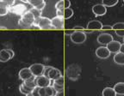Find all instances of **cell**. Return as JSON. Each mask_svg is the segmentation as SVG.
<instances>
[{
    "mask_svg": "<svg viewBox=\"0 0 124 96\" xmlns=\"http://www.w3.org/2000/svg\"><path fill=\"white\" fill-rule=\"evenodd\" d=\"M35 18L29 10L26 11L18 21V25L23 28H33L34 23H35Z\"/></svg>",
    "mask_w": 124,
    "mask_h": 96,
    "instance_id": "1",
    "label": "cell"
},
{
    "mask_svg": "<svg viewBox=\"0 0 124 96\" xmlns=\"http://www.w3.org/2000/svg\"><path fill=\"white\" fill-rule=\"evenodd\" d=\"M34 27H36L40 29H54L51 25V19L44 16H41L35 19Z\"/></svg>",
    "mask_w": 124,
    "mask_h": 96,
    "instance_id": "2",
    "label": "cell"
},
{
    "mask_svg": "<svg viewBox=\"0 0 124 96\" xmlns=\"http://www.w3.org/2000/svg\"><path fill=\"white\" fill-rule=\"evenodd\" d=\"M71 41L75 44H82L86 41V33L85 31H73L70 35Z\"/></svg>",
    "mask_w": 124,
    "mask_h": 96,
    "instance_id": "3",
    "label": "cell"
},
{
    "mask_svg": "<svg viewBox=\"0 0 124 96\" xmlns=\"http://www.w3.org/2000/svg\"><path fill=\"white\" fill-rule=\"evenodd\" d=\"M66 73H67L68 78L71 79V80H77L78 79L80 75V68L78 65H76V64H72L70 65L69 67L66 69Z\"/></svg>",
    "mask_w": 124,
    "mask_h": 96,
    "instance_id": "4",
    "label": "cell"
},
{
    "mask_svg": "<svg viewBox=\"0 0 124 96\" xmlns=\"http://www.w3.org/2000/svg\"><path fill=\"white\" fill-rule=\"evenodd\" d=\"M44 69H45V65H43L41 63H34V64H32L29 67V69H30L32 75L35 77L43 75Z\"/></svg>",
    "mask_w": 124,
    "mask_h": 96,
    "instance_id": "5",
    "label": "cell"
},
{
    "mask_svg": "<svg viewBox=\"0 0 124 96\" xmlns=\"http://www.w3.org/2000/svg\"><path fill=\"white\" fill-rule=\"evenodd\" d=\"M113 41V36L110 34L108 33H103L97 36V41L99 44L103 45V46H107L109 42Z\"/></svg>",
    "mask_w": 124,
    "mask_h": 96,
    "instance_id": "6",
    "label": "cell"
},
{
    "mask_svg": "<svg viewBox=\"0 0 124 96\" xmlns=\"http://www.w3.org/2000/svg\"><path fill=\"white\" fill-rule=\"evenodd\" d=\"M96 55H97V58H101V59H105V58H108L110 56V52L108 50V48L106 46H103L97 48Z\"/></svg>",
    "mask_w": 124,
    "mask_h": 96,
    "instance_id": "7",
    "label": "cell"
},
{
    "mask_svg": "<svg viewBox=\"0 0 124 96\" xmlns=\"http://www.w3.org/2000/svg\"><path fill=\"white\" fill-rule=\"evenodd\" d=\"M26 11H28V9L24 4H16L10 8V12L18 15H23Z\"/></svg>",
    "mask_w": 124,
    "mask_h": 96,
    "instance_id": "8",
    "label": "cell"
},
{
    "mask_svg": "<svg viewBox=\"0 0 124 96\" xmlns=\"http://www.w3.org/2000/svg\"><path fill=\"white\" fill-rule=\"evenodd\" d=\"M35 82L38 88H46V87L50 86L51 80L44 75H41L35 78Z\"/></svg>",
    "mask_w": 124,
    "mask_h": 96,
    "instance_id": "9",
    "label": "cell"
},
{
    "mask_svg": "<svg viewBox=\"0 0 124 96\" xmlns=\"http://www.w3.org/2000/svg\"><path fill=\"white\" fill-rule=\"evenodd\" d=\"M51 25L54 29H62L64 27V17L55 16L51 19Z\"/></svg>",
    "mask_w": 124,
    "mask_h": 96,
    "instance_id": "10",
    "label": "cell"
},
{
    "mask_svg": "<svg viewBox=\"0 0 124 96\" xmlns=\"http://www.w3.org/2000/svg\"><path fill=\"white\" fill-rule=\"evenodd\" d=\"M92 12L96 16H101V15H104L107 12V9L103 4H95L92 7Z\"/></svg>",
    "mask_w": 124,
    "mask_h": 96,
    "instance_id": "11",
    "label": "cell"
},
{
    "mask_svg": "<svg viewBox=\"0 0 124 96\" xmlns=\"http://www.w3.org/2000/svg\"><path fill=\"white\" fill-rule=\"evenodd\" d=\"M121 43L117 41H114L113 40L111 42H109L106 46V47L108 48V50L110 52V53H117V52H120V48H121Z\"/></svg>",
    "mask_w": 124,
    "mask_h": 96,
    "instance_id": "12",
    "label": "cell"
},
{
    "mask_svg": "<svg viewBox=\"0 0 124 96\" xmlns=\"http://www.w3.org/2000/svg\"><path fill=\"white\" fill-rule=\"evenodd\" d=\"M18 75H19V78L21 80H23V82L27 81V80H29V78H31V77L33 76L29 68H23V69H22L19 71Z\"/></svg>",
    "mask_w": 124,
    "mask_h": 96,
    "instance_id": "13",
    "label": "cell"
},
{
    "mask_svg": "<svg viewBox=\"0 0 124 96\" xmlns=\"http://www.w3.org/2000/svg\"><path fill=\"white\" fill-rule=\"evenodd\" d=\"M102 27H103V24H102L101 21H97V20H92V21H90L88 22L86 28L88 30L94 31V30H101Z\"/></svg>",
    "mask_w": 124,
    "mask_h": 96,
    "instance_id": "14",
    "label": "cell"
},
{
    "mask_svg": "<svg viewBox=\"0 0 124 96\" xmlns=\"http://www.w3.org/2000/svg\"><path fill=\"white\" fill-rule=\"evenodd\" d=\"M47 77H48L50 80L55 81V80H57V79L62 77V74H61V72H60V69H56V68L53 67L52 69H51V70L49 71Z\"/></svg>",
    "mask_w": 124,
    "mask_h": 96,
    "instance_id": "15",
    "label": "cell"
},
{
    "mask_svg": "<svg viewBox=\"0 0 124 96\" xmlns=\"http://www.w3.org/2000/svg\"><path fill=\"white\" fill-rule=\"evenodd\" d=\"M10 59H11V58H10V53L7 52L6 49L0 50V62L5 63V62L9 61Z\"/></svg>",
    "mask_w": 124,
    "mask_h": 96,
    "instance_id": "16",
    "label": "cell"
},
{
    "mask_svg": "<svg viewBox=\"0 0 124 96\" xmlns=\"http://www.w3.org/2000/svg\"><path fill=\"white\" fill-rule=\"evenodd\" d=\"M10 8L5 3L0 0V16H4L6 15L9 12H10Z\"/></svg>",
    "mask_w": 124,
    "mask_h": 96,
    "instance_id": "17",
    "label": "cell"
},
{
    "mask_svg": "<svg viewBox=\"0 0 124 96\" xmlns=\"http://www.w3.org/2000/svg\"><path fill=\"white\" fill-rule=\"evenodd\" d=\"M114 62L120 65H124V53L122 52H117L114 56Z\"/></svg>",
    "mask_w": 124,
    "mask_h": 96,
    "instance_id": "18",
    "label": "cell"
},
{
    "mask_svg": "<svg viewBox=\"0 0 124 96\" xmlns=\"http://www.w3.org/2000/svg\"><path fill=\"white\" fill-rule=\"evenodd\" d=\"M114 90L116 94L124 95V82H118L114 86Z\"/></svg>",
    "mask_w": 124,
    "mask_h": 96,
    "instance_id": "19",
    "label": "cell"
},
{
    "mask_svg": "<svg viewBox=\"0 0 124 96\" xmlns=\"http://www.w3.org/2000/svg\"><path fill=\"white\" fill-rule=\"evenodd\" d=\"M19 90H20V92H21V94L27 95V94H31V93L33 92L34 89H31V88H29V87L26 86L24 83H22L19 87Z\"/></svg>",
    "mask_w": 124,
    "mask_h": 96,
    "instance_id": "20",
    "label": "cell"
},
{
    "mask_svg": "<svg viewBox=\"0 0 124 96\" xmlns=\"http://www.w3.org/2000/svg\"><path fill=\"white\" fill-rule=\"evenodd\" d=\"M102 95L103 96H116V93L115 92L114 89L112 88H109V87H107L103 90V93H102Z\"/></svg>",
    "mask_w": 124,
    "mask_h": 96,
    "instance_id": "21",
    "label": "cell"
},
{
    "mask_svg": "<svg viewBox=\"0 0 124 96\" xmlns=\"http://www.w3.org/2000/svg\"><path fill=\"white\" fill-rule=\"evenodd\" d=\"M35 78L36 77L35 76H32L31 78H29V80H27V81L23 82V83L26 85V86L29 87V88H31V89H35V88H36V82H35Z\"/></svg>",
    "mask_w": 124,
    "mask_h": 96,
    "instance_id": "22",
    "label": "cell"
},
{
    "mask_svg": "<svg viewBox=\"0 0 124 96\" xmlns=\"http://www.w3.org/2000/svg\"><path fill=\"white\" fill-rule=\"evenodd\" d=\"M119 0H102L103 4L105 7H112L118 4Z\"/></svg>",
    "mask_w": 124,
    "mask_h": 96,
    "instance_id": "23",
    "label": "cell"
},
{
    "mask_svg": "<svg viewBox=\"0 0 124 96\" xmlns=\"http://www.w3.org/2000/svg\"><path fill=\"white\" fill-rule=\"evenodd\" d=\"M45 90H46V96H55L56 95V91L55 89L53 88V86H48L45 88Z\"/></svg>",
    "mask_w": 124,
    "mask_h": 96,
    "instance_id": "24",
    "label": "cell"
},
{
    "mask_svg": "<svg viewBox=\"0 0 124 96\" xmlns=\"http://www.w3.org/2000/svg\"><path fill=\"white\" fill-rule=\"evenodd\" d=\"M44 2L45 0H28V4H29L31 6H33L34 8L38 7L39 5H41Z\"/></svg>",
    "mask_w": 124,
    "mask_h": 96,
    "instance_id": "25",
    "label": "cell"
},
{
    "mask_svg": "<svg viewBox=\"0 0 124 96\" xmlns=\"http://www.w3.org/2000/svg\"><path fill=\"white\" fill-rule=\"evenodd\" d=\"M73 15V10L71 8H66L64 10V19H69Z\"/></svg>",
    "mask_w": 124,
    "mask_h": 96,
    "instance_id": "26",
    "label": "cell"
},
{
    "mask_svg": "<svg viewBox=\"0 0 124 96\" xmlns=\"http://www.w3.org/2000/svg\"><path fill=\"white\" fill-rule=\"evenodd\" d=\"M29 11H30L31 13L33 14V15L35 16V19H37V18L41 17V12H42V11L37 10L36 8H34L33 7L32 9H31V10H29Z\"/></svg>",
    "mask_w": 124,
    "mask_h": 96,
    "instance_id": "27",
    "label": "cell"
},
{
    "mask_svg": "<svg viewBox=\"0 0 124 96\" xmlns=\"http://www.w3.org/2000/svg\"><path fill=\"white\" fill-rule=\"evenodd\" d=\"M55 9H56V10H64V0H60L59 2H57L56 4H55Z\"/></svg>",
    "mask_w": 124,
    "mask_h": 96,
    "instance_id": "28",
    "label": "cell"
},
{
    "mask_svg": "<svg viewBox=\"0 0 124 96\" xmlns=\"http://www.w3.org/2000/svg\"><path fill=\"white\" fill-rule=\"evenodd\" d=\"M112 29L116 30H122L124 29V22H117L112 26Z\"/></svg>",
    "mask_w": 124,
    "mask_h": 96,
    "instance_id": "29",
    "label": "cell"
},
{
    "mask_svg": "<svg viewBox=\"0 0 124 96\" xmlns=\"http://www.w3.org/2000/svg\"><path fill=\"white\" fill-rule=\"evenodd\" d=\"M53 88L55 89L56 92H61V91H64V86H60V85H58L54 82V84H53Z\"/></svg>",
    "mask_w": 124,
    "mask_h": 96,
    "instance_id": "30",
    "label": "cell"
},
{
    "mask_svg": "<svg viewBox=\"0 0 124 96\" xmlns=\"http://www.w3.org/2000/svg\"><path fill=\"white\" fill-rule=\"evenodd\" d=\"M52 66H45V69H44V72H43V75L46 77H47V75H48V73L49 71L51 70V69H52ZM48 78V77H47Z\"/></svg>",
    "mask_w": 124,
    "mask_h": 96,
    "instance_id": "31",
    "label": "cell"
},
{
    "mask_svg": "<svg viewBox=\"0 0 124 96\" xmlns=\"http://www.w3.org/2000/svg\"><path fill=\"white\" fill-rule=\"evenodd\" d=\"M54 82L58 85H60V86H64V77L62 76V77H60V78L57 79V80L54 81Z\"/></svg>",
    "mask_w": 124,
    "mask_h": 96,
    "instance_id": "32",
    "label": "cell"
},
{
    "mask_svg": "<svg viewBox=\"0 0 124 96\" xmlns=\"http://www.w3.org/2000/svg\"><path fill=\"white\" fill-rule=\"evenodd\" d=\"M1 1H3L4 3H5L9 7L13 6L14 4H15V2H16V0H1Z\"/></svg>",
    "mask_w": 124,
    "mask_h": 96,
    "instance_id": "33",
    "label": "cell"
},
{
    "mask_svg": "<svg viewBox=\"0 0 124 96\" xmlns=\"http://www.w3.org/2000/svg\"><path fill=\"white\" fill-rule=\"evenodd\" d=\"M38 94H39V96H46L45 88H39Z\"/></svg>",
    "mask_w": 124,
    "mask_h": 96,
    "instance_id": "34",
    "label": "cell"
},
{
    "mask_svg": "<svg viewBox=\"0 0 124 96\" xmlns=\"http://www.w3.org/2000/svg\"><path fill=\"white\" fill-rule=\"evenodd\" d=\"M116 34L118 35V36L123 38L124 37V29H122V30H116Z\"/></svg>",
    "mask_w": 124,
    "mask_h": 96,
    "instance_id": "35",
    "label": "cell"
},
{
    "mask_svg": "<svg viewBox=\"0 0 124 96\" xmlns=\"http://www.w3.org/2000/svg\"><path fill=\"white\" fill-rule=\"evenodd\" d=\"M45 7H46V2H44L43 4H41V5H39L38 7H36V9L39 10H41V11H42V10H44Z\"/></svg>",
    "mask_w": 124,
    "mask_h": 96,
    "instance_id": "36",
    "label": "cell"
},
{
    "mask_svg": "<svg viewBox=\"0 0 124 96\" xmlns=\"http://www.w3.org/2000/svg\"><path fill=\"white\" fill-rule=\"evenodd\" d=\"M56 15L57 16L64 17V10H56Z\"/></svg>",
    "mask_w": 124,
    "mask_h": 96,
    "instance_id": "37",
    "label": "cell"
},
{
    "mask_svg": "<svg viewBox=\"0 0 124 96\" xmlns=\"http://www.w3.org/2000/svg\"><path fill=\"white\" fill-rule=\"evenodd\" d=\"M64 5H65V9L70 8V6H71V2H70V0H64Z\"/></svg>",
    "mask_w": 124,
    "mask_h": 96,
    "instance_id": "38",
    "label": "cell"
},
{
    "mask_svg": "<svg viewBox=\"0 0 124 96\" xmlns=\"http://www.w3.org/2000/svg\"><path fill=\"white\" fill-rule=\"evenodd\" d=\"M112 29V26L110 25H103L102 27V30H111Z\"/></svg>",
    "mask_w": 124,
    "mask_h": 96,
    "instance_id": "39",
    "label": "cell"
},
{
    "mask_svg": "<svg viewBox=\"0 0 124 96\" xmlns=\"http://www.w3.org/2000/svg\"><path fill=\"white\" fill-rule=\"evenodd\" d=\"M7 50V52L10 53V58H14V56H15V52H14V51L13 50H11V49H6Z\"/></svg>",
    "mask_w": 124,
    "mask_h": 96,
    "instance_id": "40",
    "label": "cell"
},
{
    "mask_svg": "<svg viewBox=\"0 0 124 96\" xmlns=\"http://www.w3.org/2000/svg\"><path fill=\"white\" fill-rule=\"evenodd\" d=\"M74 30L75 31H84L85 28H84L82 26H76V27H74Z\"/></svg>",
    "mask_w": 124,
    "mask_h": 96,
    "instance_id": "41",
    "label": "cell"
},
{
    "mask_svg": "<svg viewBox=\"0 0 124 96\" xmlns=\"http://www.w3.org/2000/svg\"><path fill=\"white\" fill-rule=\"evenodd\" d=\"M55 96H64V91H61V92H57L56 95Z\"/></svg>",
    "mask_w": 124,
    "mask_h": 96,
    "instance_id": "42",
    "label": "cell"
},
{
    "mask_svg": "<svg viewBox=\"0 0 124 96\" xmlns=\"http://www.w3.org/2000/svg\"><path fill=\"white\" fill-rule=\"evenodd\" d=\"M120 52H122L124 53V43L121 45V48H120Z\"/></svg>",
    "mask_w": 124,
    "mask_h": 96,
    "instance_id": "43",
    "label": "cell"
},
{
    "mask_svg": "<svg viewBox=\"0 0 124 96\" xmlns=\"http://www.w3.org/2000/svg\"><path fill=\"white\" fill-rule=\"evenodd\" d=\"M26 96H35V95H34V94H32V93H31V94H27V95H26Z\"/></svg>",
    "mask_w": 124,
    "mask_h": 96,
    "instance_id": "44",
    "label": "cell"
},
{
    "mask_svg": "<svg viewBox=\"0 0 124 96\" xmlns=\"http://www.w3.org/2000/svg\"><path fill=\"white\" fill-rule=\"evenodd\" d=\"M21 1L23 3H28V0H21Z\"/></svg>",
    "mask_w": 124,
    "mask_h": 96,
    "instance_id": "45",
    "label": "cell"
},
{
    "mask_svg": "<svg viewBox=\"0 0 124 96\" xmlns=\"http://www.w3.org/2000/svg\"><path fill=\"white\" fill-rule=\"evenodd\" d=\"M123 43H124V37H123Z\"/></svg>",
    "mask_w": 124,
    "mask_h": 96,
    "instance_id": "46",
    "label": "cell"
},
{
    "mask_svg": "<svg viewBox=\"0 0 124 96\" xmlns=\"http://www.w3.org/2000/svg\"><path fill=\"white\" fill-rule=\"evenodd\" d=\"M123 3H124V0H123Z\"/></svg>",
    "mask_w": 124,
    "mask_h": 96,
    "instance_id": "47",
    "label": "cell"
}]
</instances>
